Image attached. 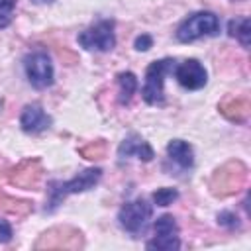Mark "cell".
Listing matches in <instances>:
<instances>
[{"mask_svg": "<svg viewBox=\"0 0 251 251\" xmlns=\"http://www.w3.org/2000/svg\"><path fill=\"white\" fill-rule=\"evenodd\" d=\"M247 165L239 159H231L226 161L224 165H220L212 176H210V192L218 198H227L237 194L245 182H247Z\"/></svg>", "mask_w": 251, "mask_h": 251, "instance_id": "cell-1", "label": "cell"}, {"mask_svg": "<svg viewBox=\"0 0 251 251\" xmlns=\"http://www.w3.org/2000/svg\"><path fill=\"white\" fill-rule=\"evenodd\" d=\"M84 247V235L78 227L61 224L45 229L37 241L33 243V249L37 251H49V249H67V251H78Z\"/></svg>", "mask_w": 251, "mask_h": 251, "instance_id": "cell-2", "label": "cell"}, {"mask_svg": "<svg viewBox=\"0 0 251 251\" xmlns=\"http://www.w3.org/2000/svg\"><path fill=\"white\" fill-rule=\"evenodd\" d=\"M218 18L212 12H196L188 16L176 29V39L182 43L194 41L202 35H214L218 31Z\"/></svg>", "mask_w": 251, "mask_h": 251, "instance_id": "cell-3", "label": "cell"}, {"mask_svg": "<svg viewBox=\"0 0 251 251\" xmlns=\"http://www.w3.org/2000/svg\"><path fill=\"white\" fill-rule=\"evenodd\" d=\"M102 176V171L100 169H86L82 171L78 176H75L73 180L69 182H51V188H49V208H55L65 196L69 194H75V192H84L88 188H92Z\"/></svg>", "mask_w": 251, "mask_h": 251, "instance_id": "cell-4", "label": "cell"}, {"mask_svg": "<svg viewBox=\"0 0 251 251\" xmlns=\"http://www.w3.org/2000/svg\"><path fill=\"white\" fill-rule=\"evenodd\" d=\"M173 69V61L171 59H161V61H153L147 67L145 73V86L141 90L143 100L147 104H163V80L165 75Z\"/></svg>", "mask_w": 251, "mask_h": 251, "instance_id": "cell-5", "label": "cell"}, {"mask_svg": "<svg viewBox=\"0 0 251 251\" xmlns=\"http://www.w3.org/2000/svg\"><path fill=\"white\" fill-rule=\"evenodd\" d=\"M78 43L84 49H96V51H110L116 43L114 37V22H98L96 25L84 29L78 35Z\"/></svg>", "mask_w": 251, "mask_h": 251, "instance_id": "cell-6", "label": "cell"}, {"mask_svg": "<svg viewBox=\"0 0 251 251\" xmlns=\"http://www.w3.org/2000/svg\"><path fill=\"white\" fill-rule=\"evenodd\" d=\"M25 73L35 88H47L53 84V67L43 51H35L25 57Z\"/></svg>", "mask_w": 251, "mask_h": 251, "instance_id": "cell-7", "label": "cell"}, {"mask_svg": "<svg viewBox=\"0 0 251 251\" xmlns=\"http://www.w3.org/2000/svg\"><path fill=\"white\" fill-rule=\"evenodd\" d=\"M155 237L147 243V249H178V227L173 216L165 214L155 222Z\"/></svg>", "mask_w": 251, "mask_h": 251, "instance_id": "cell-8", "label": "cell"}, {"mask_svg": "<svg viewBox=\"0 0 251 251\" xmlns=\"http://www.w3.org/2000/svg\"><path fill=\"white\" fill-rule=\"evenodd\" d=\"M41 176H43L41 161L39 159H25L10 173V184L24 188V190H31L39 184Z\"/></svg>", "mask_w": 251, "mask_h": 251, "instance_id": "cell-9", "label": "cell"}, {"mask_svg": "<svg viewBox=\"0 0 251 251\" xmlns=\"http://www.w3.org/2000/svg\"><path fill=\"white\" fill-rule=\"evenodd\" d=\"M149 216H151V206L139 198V200L124 204V208L120 210V224L124 229L135 233L147 224Z\"/></svg>", "mask_w": 251, "mask_h": 251, "instance_id": "cell-10", "label": "cell"}, {"mask_svg": "<svg viewBox=\"0 0 251 251\" xmlns=\"http://www.w3.org/2000/svg\"><path fill=\"white\" fill-rule=\"evenodd\" d=\"M175 76H176L178 84L188 88V90H198L208 80L206 69L196 59H186L182 65H178L176 71H175Z\"/></svg>", "mask_w": 251, "mask_h": 251, "instance_id": "cell-11", "label": "cell"}, {"mask_svg": "<svg viewBox=\"0 0 251 251\" xmlns=\"http://www.w3.org/2000/svg\"><path fill=\"white\" fill-rule=\"evenodd\" d=\"M20 126L25 133H41L51 126V118L43 112L41 106L29 104L24 108V112L20 116Z\"/></svg>", "mask_w": 251, "mask_h": 251, "instance_id": "cell-12", "label": "cell"}, {"mask_svg": "<svg viewBox=\"0 0 251 251\" xmlns=\"http://www.w3.org/2000/svg\"><path fill=\"white\" fill-rule=\"evenodd\" d=\"M218 110L224 118H227L229 122H245L249 118L251 112V104L247 98H239V96H226L220 100Z\"/></svg>", "mask_w": 251, "mask_h": 251, "instance_id": "cell-13", "label": "cell"}, {"mask_svg": "<svg viewBox=\"0 0 251 251\" xmlns=\"http://www.w3.org/2000/svg\"><path fill=\"white\" fill-rule=\"evenodd\" d=\"M118 153H120V157L137 155V157H139V159H143V161H151V159H153V149L149 147V143H147V141L139 139L137 135H131V137L124 139V141H122V145L118 147Z\"/></svg>", "mask_w": 251, "mask_h": 251, "instance_id": "cell-14", "label": "cell"}, {"mask_svg": "<svg viewBox=\"0 0 251 251\" xmlns=\"http://www.w3.org/2000/svg\"><path fill=\"white\" fill-rule=\"evenodd\" d=\"M33 210V202L24 198H14L0 190V212L12 214V216H27Z\"/></svg>", "mask_w": 251, "mask_h": 251, "instance_id": "cell-15", "label": "cell"}, {"mask_svg": "<svg viewBox=\"0 0 251 251\" xmlns=\"http://www.w3.org/2000/svg\"><path fill=\"white\" fill-rule=\"evenodd\" d=\"M167 151H169L171 159H173L175 163H178L182 169L192 167V163H194V159H192V147H190L186 141H182V139H173V141H169Z\"/></svg>", "mask_w": 251, "mask_h": 251, "instance_id": "cell-16", "label": "cell"}, {"mask_svg": "<svg viewBox=\"0 0 251 251\" xmlns=\"http://www.w3.org/2000/svg\"><path fill=\"white\" fill-rule=\"evenodd\" d=\"M229 35L237 37L243 47H249L251 41V22L249 18H235L229 22Z\"/></svg>", "mask_w": 251, "mask_h": 251, "instance_id": "cell-17", "label": "cell"}, {"mask_svg": "<svg viewBox=\"0 0 251 251\" xmlns=\"http://www.w3.org/2000/svg\"><path fill=\"white\" fill-rule=\"evenodd\" d=\"M118 84H120V102L127 104L137 88V78L133 73H120L118 75Z\"/></svg>", "mask_w": 251, "mask_h": 251, "instance_id": "cell-18", "label": "cell"}, {"mask_svg": "<svg viewBox=\"0 0 251 251\" xmlns=\"http://www.w3.org/2000/svg\"><path fill=\"white\" fill-rule=\"evenodd\" d=\"M80 157L88 159V161H98V159H104L106 153H108V143L104 139H96V141H90L86 145H82L78 149Z\"/></svg>", "mask_w": 251, "mask_h": 251, "instance_id": "cell-19", "label": "cell"}, {"mask_svg": "<svg viewBox=\"0 0 251 251\" xmlns=\"http://www.w3.org/2000/svg\"><path fill=\"white\" fill-rule=\"evenodd\" d=\"M178 198V192L175 188H159L155 194H153V200L157 206H169L173 200Z\"/></svg>", "mask_w": 251, "mask_h": 251, "instance_id": "cell-20", "label": "cell"}, {"mask_svg": "<svg viewBox=\"0 0 251 251\" xmlns=\"http://www.w3.org/2000/svg\"><path fill=\"white\" fill-rule=\"evenodd\" d=\"M18 0H0V27H6L12 20V10Z\"/></svg>", "mask_w": 251, "mask_h": 251, "instance_id": "cell-21", "label": "cell"}, {"mask_svg": "<svg viewBox=\"0 0 251 251\" xmlns=\"http://www.w3.org/2000/svg\"><path fill=\"white\" fill-rule=\"evenodd\" d=\"M12 239V227L8 222L0 220V243H8Z\"/></svg>", "mask_w": 251, "mask_h": 251, "instance_id": "cell-22", "label": "cell"}, {"mask_svg": "<svg viewBox=\"0 0 251 251\" xmlns=\"http://www.w3.org/2000/svg\"><path fill=\"white\" fill-rule=\"evenodd\" d=\"M151 43H153V41H151L149 35H139V37L135 39V49H137V51H147V49L151 47Z\"/></svg>", "mask_w": 251, "mask_h": 251, "instance_id": "cell-23", "label": "cell"}, {"mask_svg": "<svg viewBox=\"0 0 251 251\" xmlns=\"http://www.w3.org/2000/svg\"><path fill=\"white\" fill-rule=\"evenodd\" d=\"M218 222L220 224H226V226H237V218L233 214H229V212H222L218 216Z\"/></svg>", "mask_w": 251, "mask_h": 251, "instance_id": "cell-24", "label": "cell"}, {"mask_svg": "<svg viewBox=\"0 0 251 251\" xmlns=\"http://www.w3.org/2000/svg\"><path fill=\"white\" fill-rule=\"evenodd\" d=\"M39 2H51V0H39Z\"/></svg>", "mask_w": 251, "mask_h": 251, "instance_id": "cell-25", "label": "cell"}]
</instances>
